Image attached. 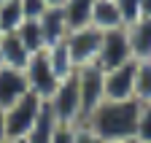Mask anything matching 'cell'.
Returning <instances> with one entry per match:
<instances>
[{
    "mask_svg": "<svg viewBox=\"0 0 151 143\" xmlns=\"http://www.w3.org/2000/svg\"><path fill=\"white\" fill-rule=\"evenodd\" d=\"M76 81H78V97H81V114L89 116L97 105L105 100L103 92V70L97 65H86L76 70ZM84 121V119H81Z\"/></svg>",
    "mask_w": 151,
    "mask_h": 143,
    "instance_id": "obj_7",
    "label": "cell"
},
{
    "mask_svg": "<svg viewBox=\"0 0 151 143\" xmlns=\"http://www.w3.org/2000/svg\"><path fill=\"white\" fill-rule=\"evenodd\" d=\"M27 19L22 14L19 0H8V3H0V32H16Z\"/></svg>",
    "mask_w": 151,
    "mask_h": 143,
    "instance_id": "obj_16",
    "label": "cell"
},
{
    "mask_svg": "<svg viewBox=\"0 0 151 143\" xmlns=\"http://www.w3.org/2000/svg\"><path fill=\"white\" fill-rule=\"evenodd\" d=\"M76 143H105V140H100L86 124H76Z\"/></svg>",
    "mask_w": 151,
    "mask_h": 143,
    "instance_id": "obj_24",
    "label": "cell"
},
{
    "mask_svg": "<svg viewBox=\"0 0 151 143\" xmlns=\"http://www.w3.org/2000/svg\"><path fill=\"white\" fill-rule=\"evenodd\" d=\"M92 6H94V0H65V3H62V11L68 16L70 30H78V27H86L89 24Z\"/></svg>",
    "mask_w": 151,
    "mask_h": 143,
    "instance_id": "obj_15",
    "label": "cell"
},
{
    "mask_svg": "<svg viewBox=\"0 0 151 143\" xmlns=\"http://www.w3.org/2000/svg\"><path fill=\"white\" fill-rule=\"evenodd\" d=\"M30 92L27 86V76L22 68H8L0 65V111L11 108L16 100H22Z\"/></svg>",
    "mask_w": 151,
    "mask_h": 143,
    "instance_id": "obj_9",
    "label": "cell"
},
{
    "mask_svg": "<svg viewBox=\"0 0 151 143\" xmlns=\"http://www.w3.org/2000/svg\"><path fill=\"white\" fill-rule=\"evenodd\" d=\"M46 3H49V6H62L65 0H46Z\"/></svg>",
    "mask_w": 151,
    "mask_h": 143,
    "instance_id": "obj_28",
    "label": "cell"
},
{
    "mask_svg": "<svg viewBox=\"0 0 151 143\" xmlns=\"http://www.w3.org/2000/svg\"><path fill=\"white\" fill-rule=\"evenodd\" d=\"M89 27L100 30V32H108V30H119V27H124L116 0H94V6H92V16H89Z\"/></svg>",
    "mask_w": 151,
    "mask_h": 143,
    "instance_id": "obj_11",
    "label": "cell"
},
{
    "mask_svg": "<svg viewBox=\"0 0 151 143\" xmlns=\"http://www.w3.org/2000/svg\"><path fill=\"white\" fill-rule=\"evenodd\" d=\"M49 143H76V124H57Z\"/></svg>",
    "mask_w": 151,
    "mask_h": 143,
    "instance_id": "obj_23",
    "label": "cell"
},
{
    "mask_svg": "<svg viewBox=\"0 0 151 143\" xmlns=\"http://www.w3.org/2000/svg\"><path fill=\"white\" fill-rule=\"evenodd\" d=\"M0 3H8V0H0Z\"/></svg>",
    "mask_w": 151,
    "mask_h": 143,
    "instance_id": "obj_30",
    "label": "cell"
},
{
    "mask_svg": "<svg viewBox=\"0 0 151 143\" xmlns=\"http://www.w3.org/2000/svg\"><path fill=\"white\" fill-rule=\"evenodd\" d=\"M3 143H27V140H19V138H6Z\"/></svg>",
    "mask_w": 151,
    "mask_h": 143,
    "instance_id": "obj_27",
    "label": "cell"
},
{
    "mask_svg": "<svg viewBox=\"0 0 151 143\" xmlns=\"http://www.w3.org/2000/svg\"><path fill=\"white\" fill-rule=\"evenodd\" d=\"M46 51H49L51 68L57 70V76H60V78H68V76H73V73H76L73 60H70L68 49H65V41H62V43H57V46H51V49H46Z\"/></svg>",
    "mask_w": 151,
    "mask_h": 143,
    "instance_id": "obj_19",
    "label": "cell"
},
{
    "mask_svg": "<svg viewBox=\"0 0 151 143\" xmlns=\"http://www.w3.org/2000/svg\"><path fill=\"white\" fill-rule=\"evenodd\" d=\"M57 124H60V121H57L54 111L49 108V103H43V108H41V114H38L32 130H30V135L24 140L27 143H49L51 135H54V130H57Z\"/></svg>",
    "mask_w": 151,
    "mask_h": 143,
    "instance_id": "obj_14",
    "label": "cell"
},
{
    "mask_svg": "<svg viewBox=\"0 0 151 143\" xmlns=\"http://www.w3.org/2000/svg\"><path fill=\"white\" fill-rule=\"evenodd\" d=\"M35 22H38V27H41V32H43L46 49H51V46H57V43H62V41L68 38V32H70V24H68V16H65L62 6H51V8H46Z\"/></svg>",
    "mask_w": 151,
    "mask_h": 143,
    "instance_id": "obj_10",
    "label": "cell"
},
{
    "mask_svg": "<svg viewBox=\"0 0 151 143\" xmlns=\"http://www.w3.org/2000/svg\"><path fill=\"white\" fill-rule=\"evenodd\" d=\"M127 38L135 60H151V16H140L135 24H129Z\"/></svg>",
    "mask_w": 151,
    "mask_h": 143,
    "instance_id": "obj_12",
    "label": "cell"
},
{
    "mask_svg": "<svg viewBox=\"0 0 151 143\" xmlns=\"http://www.w3.org/2000/svg\"><path fill=\"white\" fill-rule=\"evenodd\" d=\"M46 103H49V108L54 111V116H57L60 124H81L84 114H81V97H78V81H76V73L57 84L54 95Z\"/></svg>",
    "mask_w": 151,
    "mask_h": 143,
    "instance_id": "obj_3",
    "label": "cell"
},
{
    "mask_svg": "<svg viewBox=\"0 0 151 143\" xmlns=\"http://www.w3.org/2000/svg\"><path fill=\"white\" fill-rule=\"evenodd\" d=\"M100 38L103 32L94 30V27H78V30H70L68 38H65V49L73 60V68H86V65H94L97 60V49H100Z\"/></svg>",
    "mask_w": 151,
    "mask_h": 143,
    "instance_id": "obj_6",
    "label": "cell"
},
{
    "mask_svg": "<svg viewBox=\"0 0 151 143\" xmlns=\"http://www.w3.org/2000/svg\"><path fill=\"white\" fill-rule=\"evenodd\" d=\"M116 6H119V14H122L124 27L135 24L140 16H143V14H140V0H116Z\"/></svg>",
    "mask_w": 151,
    "mask_h": 143,
    "instance_id": "obj_21",
    "label": "cell"
},
{
    "mask_svg": "<svg viewBox=\"0 0 151 143\" xmlns=\"http://www.w3.org/2000/svg\"><path fill=\"white\" fill-rule=\"evenodd\" d=\"M138 143H151V103H140V116H138Z\"/></svg>",
    "mask_w": 151,
    "mask_h": 143,
    "instance_id": "obj_20",
    "label": "cell"
},
{
    "mask_svg": "<svg viewBox=\"0 0 151 143\" xmlns=\"http://www.w3.org/2000/svg\"><path fill=\"white\" fill-rule=\"evenodd\" d=\"M24 76H27V86H30V92L38 95V97H43L49 100L54 95V89L57 84H60L62 78L57 76V70L51 68V60H49V51H38V54H30L27 65H24Z\"/></svg>",
    "mask_w": 151,
    "mask_h": 143,
    "instance_id": "obj_5",
    "label": "cell"
},
{
    "mask_svg": "<svg viewBox=\"0 0 151 143\" xmlns=\"http://www.w3.org/2000/svg\"><path fill=\"white\" fill-rule=\"evenodd\" d=\"M16 35H19V41L24 43V49L30 51V54H38V51H43V49H46L43 32H41V27H38L35 19H27L22 27L16 30Z\"/></svg>",
    "mask_w": 151,
    "mask_h": 143,
    "instance_id": "obj_18",
    "label": "cell"
},
{
    "mask_svg": "<svg viewBox=\"0 0 151 143\" xmlns=\"http://www.w3.org/2000/svg\"><path fill=\"white\" fill-rule=\"evenodd\" d=\"M135 57H132V46H129V38H127V27L103 32L100 49H97V60H94V65H97L103 73L116 70V68H122V65H127Z\"/></svg>",
    "mask_w": 151,
    "mask_h": 143,
    "instance_id": "obj_4",
    "label": "cell"
},
{
    "mask_svg": "<svg viewBox=\"0 0 151 143\" xmlns=\"http://www.w3.org/2000/svg\"><path fill=\"white\" fill-rule=\"evenodd\" d=\"M105 100H135V60L103 73Z\"/></svg>",
    "mask_w": 151,
    "mask_h": 143,
    "instance_id": "obj_8",
    "label": "cell"
},
{
    "mask_svg": "<svg viewBox=\"0 0 151 143\" xmlns=\"http://www.w3.org/2000/svg\"><path fill=\"white\" fill-rule=\"evenodd\" d=\"M127 143H138V140H127Z\"/></svg>",
    "mask_w": 151,
    "mask_h": 143,
    "instance_id": "obj_29",
    "label": "cell"
},
{
    "mask_svg": "<svg viewBox=\"0 0 151 143\" xmlns=\"http://www.w3.org/2000/svg\"><path fill=\"white\" fill-rule=\"evenodd\" d=\"M138 116H140L138 100H103L89 116H84L81 124H86L105 143H127L135 140Z\"/></svg>",
    "mask_w": 151,
    "mask_h": 143,
    "instance_id": "obj_1",
    "label": "cell"
},
{
    "mask_svg": "<svg viewBox=\"0 0 151 143\" xmlns=\"http://www.w3.org/2000/svg\"><path fill=\"white\" fill-rule=\"evenodd\" d=\"M19 6H22V14L24 19H38L46 8H51L46 0H19Z\"/></svg>",
    "mask_w": 151,
    "mask_h": 143,
    "instance_id": "obj_22",
    "label": "cell"
},
{
    "mask_svg": "<svg viewBox=\"0 0 151 143\" xmlns=\"http://www.w3.org/2000/svg\"><path fill=\"white\" fill-rule=\"evenodd\" d=\"M140 14L143 16H151V0H140Z\"/></svg>",
    "mask_w": 151,
    "mask_h": 143,
    "instance_id": "obj_25",
    "label": "cell"
},
{
    "mask_svg": "<svg viewBox=\"0 0 151 143\" xmlns=\"http://www.w3.org/2000/svg\"><path fill=\"white\" fill-rule=\"evenodd\" d=\"M135 100L151 103V60H135Z\"/></svg>",
    "mask_w": 151,
    "mask_h": 143,
    "instance_id": "obj_17",
    "label": "cell"
},
{
    "mask_svg": "<svg viewBox=\"0 0 151 143\" xmlns=\"http://www.w3.org/2000/svg\"><path fill=\"white\" fill-rule=\"evenodd\" d=\"M43 97H38L32 92H27L22 100H16L11 108L3 111V124H6V135L8 138H19V140H24L32 130V124L38 119V114H41L43 108Z\"/></svg>",
    "mask_w": 151,
    "mask_h": 143,
    "instance_id": "obj_2",
    "label": "cell"
},
{
    "mask_svg": "<svg viewBox=\"0 0 151 143\" xmlns=\"http://www.w3.org/2000/svg\"><path fill=\"white\" fill-rule=\"evenodd\" d=\"M30 60V51L24 49V43L19 41L16 32H0V65L8 68H22Z\"/></svg>",
    "mask_w": 151,
    "mask_h": 143,
    "instance_id": "obj_13",
    "label": "cell"
},
{
    "mask_svg": "<svg viewBox=\"0 0 151 143\" xmlns=\"http://www.w3.org/2000/svg\"><path fill=\"white\" fill-rule=\"evenodd\" d=\"M8 135H6V124H3V111H0V143H3Z\"/></svg>",
    "mask_w": 151,
    "mask_h": 143,
    "instance_id": "obj_26",
    "label": "cell"
}]
</instances>
